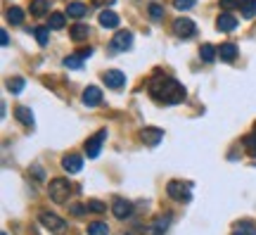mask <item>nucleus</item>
<instances>
[{
    "label": "nucleus",
    "mask_w": 256,
    "mask_h": 235,
    "mask_svg": "<svg viewBox=\"0 0 256 235\" xmlns=\"http://www.w3.org/2000/svg\"><path fill=\"white\" fill-rule=\"evenodd\" d=\"M149 95L154 97L157 102H164V105H178V102H183V97H185V88L176 78L157 74L149 81Z\"/></svg>",
    "instance_id": "obj_1"
},
{
    "label": "nucleus",
    "mask_w": 256,
    "mask_h": 235,
    "mask_svg": "<svg viewBox=\"0 0 256 235\" xmlns=\"http://www.w3.org/2000/svg\"><path fill=\"white\" fill-rule=\"evenodd\" d=\"M48 192H50V200L57 204H64L71 195V183L66 178H53L50 185H48Z\"/></svg>",
    "instance_id": "obj_2"
},
{
    "label": "nucleus",
    "mask_w": 256,
    "mask_h": 235,
    "mask_svg": "<svg viewBox=\"0 0 256 235\" xmlns=\"http://www.w3.org/2000/svg\"><path fill=\"white\" fill-rule=\"evenodd\" d=\"M38 221H41L50 233H64V231H66V221H64L62 216L53 214V212H41L38 214Z\"/></svg>",
    "instance_id": "obj_3"
},
{
    "label": "nucleus",
    "mask_w": 256,
    "mask_h": 235,
    "mask_svg": "<svg viewBox=\"0 0 256 235\" xmlns=\"http://www.w3.org/2000/svg\"><path fill=\"white\" fill-rule=\"evenodd\" d=\"M169 195L173 197V200H178V202H190V197H192V185L190 183H181V181H171L169 183Z\"/></svg>",
    "instance_id": "obj_4"
},
{
    "label": "nucleus",
    "mask_w": 256,
    "mask_h": 235,
    "mask_svg": "<svg viewBox=\"0 0 256 235\" xmlns=\"http://www.w3.org/2000/svg\"><path fill=\"white\" fill-rule=\"evenodd\" d=\"M173 31L178 38H192L194 31H197V26H194V21L188 19V17H178V19L173 21Z\"/></svg>",
    "instance_id": "obj_5"
},
{
    "label": "nucleus",
    "mask_w": 256,
    "mask_h": 235,
    "mask_svg": "<svg viewBox=\"0 0 256 235\" xmlns=\"http://www.w3.org/2000/svg\"><path fill=\"white\" fill-rule=\"evenodd\" d=\"M130 43H133V33L130 31H117L114 33V38H112V43H109V50L124 53L126 48H130Z\"/></svg>",
    "instance_id": "obj_6"
},
{
    "label": "nucleus",
    "mask_w": 256,
    "mask_h": 235,
    "mask_svg": "<svg viewBox=\"0 0 256 235\" xmlns=\"http://www.w3.org/2000/svg\"><path fill=\"white\" fill-rule=\"evenodd\" d=\"M102 81L107 83V88L119 90V88H124V85H126V74H124V72H119V69H107L105 74H102Z\"/></svg>",
    "instance_id": "obj_7"
},
{
    "label": "nucleus",
    "mask_w": 256,
    "mask_h": 235,
    "mask_svg": "<svg viewBox=\"0 0 256 235\" xmlns=\"http://www.w3.org/2000/svg\"><path fill=\"white\" fill-rule=\"evenodd\" d=\"M107 138V131H100V133H95L93 138L85 140V155L90 157V159H95L97 155H100V150H102V143H105Z\"/></svg>",
    "instance_id": "obj_8"
},
{
    "label": "nucleus",
    "mask_w": 256,
    "mask_h": 235,
    "mask_svg": "<svg viewBox=\"0 0 256 235\" xmlns=\"http://www.w3.org/2000/svg\"><path fill=\"white\" fill-rule=\"evenodd\" d=\"M161 138H164V131L161 128H154V126H145L140 131V140L149 145V148H154V145H159Z\"/></svg>",
    "instance_id": "obj_9"
},
{
    "label": "nucleus",
    "mask_w": 256,
    "mask_h": 235,
    "mask_svg": "<svg viewBox=\"0 0 256 235\" xmlns=\"http://www.w3.org/2000/svg\"><path fill=\"white\" fill-rule=\"evenodd\" d=\"M83 102L88 107L100 105V102H102V90H100L97 85H88V88L83 90Z\"/></svg>",
    "instance_id": "obj_10"
},
{
    "label": "nucleus",
    "mask_w": 256,
    "mask_h": 235,
    "mask_svg": "<svg viewBox=\"0 0 256 235\" xmlns=\"http://www.w3.org/2000/svg\"><path fill=\"white\" fill-rule=\"evenodd\" d=\"M62 166L66 173H78V171L83 169V159H81L78 155H66L62 159Z\"/></svg>",
    "instance_id": "obj_11"
},
{
    "label": "nucleus",
    "mask_w": 256,
    "mask_h": 235,
    "mask_svg": "<svg viewBox=\"0 0 256 235\" xmlns=\"http://www.w3.org/2000/svg\"><path fill=\"white\" fill-rule=\"evenodd\" d=\"M112 212H114V216H117V219H126V216H130V214H133V204L126 202V200H114V204H112Z\"/></svg>",
    "instance_id": "obj_12"
},
{
    "label": "nucleus",
    "mask_w": 256,
    "mask_h": 235,
    "mask_svg": "<svg viewBox=\"0 0 256 235\" xmlns=\"http://www.w3.org/2000/svg\"><path fill=\"white\" fill-rule=\"evenodd\" d=\"M14 119H17V121H21L24 126H33V124H36V119H33L31 107H24V105L14 109Z\"/></svg>",
    "instance_id": "obj_13"
},
{
    "label": "nucleus",
    "mask_w": 256,
    "mask_h": 235,
    "mask_svg": "<svg viewBox=\"0 0 256 235\" xmlns=\"http://www.w3.org/2000/svg\"><path fill=\"white\" fill-rule=\"evenodd\" d=\"M235 26H237V19H235L230 12H223V14L216 19V29H218V31H233Z\"/></svg>",
    "instance_id": "obj_14"
},
{
    "label": "nucleus",
    "mask_w": 256,
    "mask_h": 235,
    "mask_svg": "<svg viewBox=\"0 0 256 235\" xmlns=\"http://www.w3.org/2000/svg\"><path fill=\"white\" fill-rule=\"evenodd\" d=\"M100 24H102L105 29H117L119 26V14L117 12H109V10L100 12Z\"/></svg>",
    "instance_id": "obj_15"
},
{
    "label": "nucleus",
    "mask_w": 256,
    "mask_h": 235,
    "mask_svg": "<svg viewBox=\"0 0 256 235\" xmlns=\"http://www.w3.org/2000/svg\"><path fill=\"white\" fill-rule=\"evenodd\" d=\"M218 55H221V60H225V62H233L235 57H237V48H235L233 43H223L218 48Z\"/></svg>",
    "instance_id": "obj_16"
},
{
    "label": "nucleus",
    "mask_w": 256,
    "mask_h": 235,
    "mask_svg": "<svg viewBox=\"0 0 256 235\" xmlns=\"http://www.w3.org/2000/svg\"><path fill=\"white\" fill-rule=\"evenodd\" d=\"M90 36V26H85V24H76V26H71V38H74L76 43L85 41Z\"/></svg>",
    "instance_id": "obj_17"
},
{
    "label": "nucleus",
    "mask_w": 256,
    "mask_h": 235,
    "mask_svg": "<svg viewBox=\"0 0 256 235\" xmlns=\"http://www.w3.org/2000/svg\"><path fill=\"white\" fill-rule=\"evenodd\" d=\"M85 12H88V7H85L83 2H69V7H66V14H69V17H76V19H81Z\"/></svg>",
    "instance_id": "obj_18"
},
{
    "label": "nucleus",
    "mask_w": 256,
    "mask_h": 235,
    "mask_svg": "<svg viewBox=\"0 0 256 235\" xmlns=\"http://www.w3.org/2000/svg\"><path fill=\"white\" fill-rule=\"evenodd\" d=\"M31 12L36 17H43L45 12H50V2L48 0H31Z\"/></svg>",
    "instance_id": "obj_19"
},
{
    "label": "nucleus",
    "mask_w": 256,
    "mask_h": 235,
    "mask_svg": "<svg viewBox=\"0 0 256 235\" xmlns=\"http://www.w3.org/2000/svg\"><path fill=\"white\" fill-rule=\"evenodd\" d=\"M233 235H256V228L249 221H240V226H235Z\"/></svg>",
    "instance_id": "obj_20"
},
{
    "label": "nucleus",
    "mask_w": 256,
    "mask_h": 235,
    "mask_svg": "<svg viewBox=\"0 0 256 235\" xmlns=\"http://www.w3.org/2000/svg\"><path fill=\"white\" fill-rule=\"evenodd\" d=\"M5 17H7V21H10V24H14V26H17V24H21V21H24V10H21V7H10Z\"/></svg>",
    "instance_id": "obj_21"
},
{
    "label": "nucleus",
    "mask_w": 256,
    "mask_h": 235,
    "mask_svg": "<svg viewBox=\"0 0 256 235\" xmlns=\"http://www.w3.org/2000/svg\"><path fill=\"white\" fill-rule=\"evenodd\" d=\"M88 235H109V228L102 221H93V224L88 226Z\"/></svg>",
    "instance_id": "obj_22"
},
{
    "label": "nucleus",
    "mask_w": 256,
    "mask_h": 235,
    "mask_svg": "<svg viewBox=\"0 0 256 235\" xmlns=\"http://www.w3.org/2000/svg\"><path fill=\"white\" fill-rule=\"evenodd\" d=\"M7 90H10V93H14V95H19L21 90H24V78H19V76L10 78V81H7Z\"/></svg>",
    "instance_id": "obj_23"
},
{
    "label": "nucleus",
    "mask_w": 256,
    "mask_h": 235,
    "mask_svg": "<svg viewBox=\"0 0 256 235\" xmlns=\"http://www.w3.org/2000/svg\"><path fill=\"white\" fill-rule=\"evenodd\" d=\"M199 57H202L204 62H213V57H216V48L209 45V43L202 45V48H199Z\"/></svg>",
    "instance_id": "obj_24"
},
{
    "label": "nucleus",
    "mask_w": 256,
    "mask_h": 235,
    "mask_svg": "<svg viewBox=\"0 0 256 235\" xmlns=\"http://www.w3.org/2000/svg\"><path fill=\"white\" fill-rule=\"evenodd\" d=\"M81 64H83V57H78V55L64 57V67H66V69H81Z\"/></svg>",
    "instance_id": "obj_25"
},
{
    "label": "nucleus",
    "mask_w": 256,
    "mask_h": 235,
    "mask_svg": "<svg viewBox=\"0 0 256 235\" xmlns=\"http://www.w3.org/2000/svg\"><path fill=\"white\" fill-rule=\"evenodd\" d=\"M242 14H245L247 19L256 17V0H245L242 2Z\"/></svg>",
    "instance_id": "obj_26"
},
{
    "label": "nucleus",
    "mask_w": 256,
    "mask_h": 235,
    "mask_svg": "<svg viewBox=\"0 0 256 235\" xmlns=\"http://www.w3.org/2000/svg\"><path fill=\"white\" fill-rule=\"evenodd\" d=\"M64 14L62 12H53V14H50V29H62L64 26Z\"/></svg>",
    "instance_id": "obj_27"
},
{
    "label": "nucleus",
    "mask_w": 256,
    "mask_h": 235,
    "mask_svg": "<svg viewBox=\"0 0 256 235\" xmlns=\"http://www.w3.org/2000/svg\"><path fill=\"white\" fill-rule=\"evenodd\" d=\"M85 209L93 212V214H102L107 209V204H102L100 200H90V202H85Z\"/></svg>",
    "instance_id": "obj_28"
},
{
    "label": "nucleus",
    "mask_w": 256,
    "mask_h": 235,
    "mask_svg": "<svg viewBox=\"0 0 256 235\" xmlns=\"http://www.w3.org/2000/svg\"><path fill=\"white\" fill-rule=\"evenodd\" d=\"M147 10H149V17H152V19H161V17H164V7H161L159 2H149Z\"/></svg>",
    "instance_id": "obj_29"
},
{
    "label": "nucleus",
    "mask_w": 256,
    "mask_h": 235,
    "mask_svg": "<svg viewBox=\"0 0 256 235\" xmlns=\"http://www.w3.org/2000/svg\"><path fill=\"white\" fill-rule=\"evenodd\" d=\"M245 148H247V152H249L252 157H256V128H254V133H252V136H247L245 138Z\"/></svg>",
    "instance_id": "obj_30"
},
{
    "label": "nucleus",
    "mask_w": 256,
    "mask_h": 235,
    "mask_svg": "<svg viewBox=\"0 0 256 235\" xmlns=\"http://www.w3.org/2000/svg\"><path fill=\"white\" fill-rule=\"evenodd\" d=\"M31 33L36 36V41L41 43V45H45V43H48V29H43V26H36V29H31Z\"/></svg>",
    "instance_id": "obj_31"
},
{
    "label": "nucleus",
    "mask_w": 256,
    "mask_h": 235,
    "mask_svg": "<svg viewBox=\"0 0 256 235\" xmlns=\"http://www.w3.org/2000/svg\"><path fill=\"white\" fill-rule=\"evenodd\" d=\"M166 228H169V216H159L157 224H154V235H161Z\"/></svg>",
    "instance_id": "obj_32"
},
{
    "label": "nucleus",
    "mask_w": 256,
    "mask_h": 235,
    "mask_svg": "<svg viewBox=\"0 0 256 235\" xmlns=\"http://www.w3.org/2000/svg\"><path fill=\"white\" fill-rule=\"evenodd\" d=\"M242 2H245V0H221V7L228 12V10H235V7H240Z\"/></svg>",
    "instance_id": "obj_33"
},
{
    "label": "nucleus",
    "mask_w": 256,
    "mask_h": 235,
    "mask_svg": "<svg viewBox=\"0 0 256 235\" xmlns=\"http://www.w3.org/2000/svg\"><path fill=\"white\" fill-rule=\"evenodd\" d=\"M194 5V0H173V7L176 10H190Z\"/></svg>",
    "instance_id": "obj_34"
},
{
    "label": "nucleus",
    "mask_w": 256,
    "mask_h": 235,
    "mask_svg": "<svg viewBox=\"0 0 256 235\" xmlns=\"http://www.w3.org/2000/svg\"><path fill=\"white\" fill-rule=\"evenodd\" d=\"M0 41H2V45H7V43H10V38H7V31H0Z\"/></svg>",
    "instance_id": "obj_35"
},
{
    "label": "nucleus",
    "mask_w": 256,
    "mask_h": 235,
    "mask_svg": "<svg viewBox=\"0 0 256 235\" xmlns=\"http://www.w3.org/2000/svg\"><path fill=\"white\" fill-rule=\"evenodd\" d=\"M90 55H93V50H90V48H88V50H81V53H78V57H90Z\"/></svg>",
    "instance_id": "obj_36"
},
{
    "label": "nucleus",
    "mask_w": 256,
    "mask_h": 235,
    "mask_svg": "<svg viewBox=\"0 0 256 235\" xmlns=\"http://www.w3.org/2000/svg\"><path fill=\"white\" fill-rule=\"evenodd\" d=\"M97 5H102V2H107V5H114V0H95Z\"/></svg>",
    "instance_id": "obj_37"
},
{
    "label": "nucleus",
    "mask_w": 256,
    "mask_h": 235,
    "mask_svg": "<svg viewBox=\"0 0 256 235\" xmlns=\"http://www.w3.org/2000/svg\"><path fill=\"white\" fill-rule=\"evenodd\" d=\"M2 235H7V233H2Z\"/></svg>",
    "instance_id": "obj_38"
}]
</instances>
